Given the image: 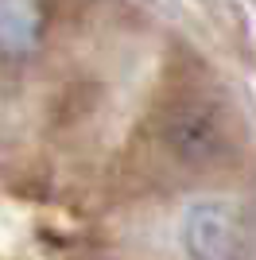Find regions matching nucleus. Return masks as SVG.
I'll return each instance as SVG.
<instances>
[{
  "label": "nucleus",
  "mask_w": 256,
  "mask_h": 260,
  "mask_svg": "<svg viewBox=\"0 0 256 260\" xmlns=\"http://www.w3.org/2000/svg\"><path fill=\"white\" fill-rule=\"evenodd\" d=\"M248 214L225 198H202L182 217V249L190 260H248Z\"/></svg>",
  "instance_id": "nucleus-1"
},
{
  "label": "nucleus",
  "mask_w": 256,
  "mask_h": 260,
  "mask_svg": "<svg viewBox=\"0 0 256 260\" xmlns=\"http://www.w3.org/2000/svg\"><path fill=\"white\" fill-rule=\"evenodd\" d=\"M163 144L175 159L190 167H210L233 155V136L217 109L210 105H179L163 120Z\"/></svg>",
  "instance_id": "nucleus-2"
},
{
  "label": "nucleus",
  "mask_w": 256,
  "mask_h": 260,
  "mask_svg": "<svg viewBox=\"0 0 256 260\" xmlns=\"http://www.w3.org/2000/svg\"><path fill=\"white\" fill-rule=\"evenodd\" d=\"M43 39V16L35 0H0V54L23 58Z\"/></svg>",
  "instance_id": "nucleus-3"
}]
</instances>
